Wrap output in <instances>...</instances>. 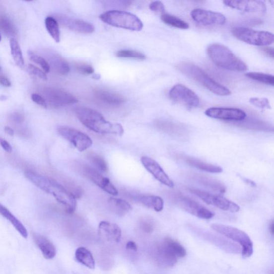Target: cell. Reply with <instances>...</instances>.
<instances>
[{"label":"cell","instance_id":"6da1fadb","mask_svg":"<svg viewBox=\"0 0 274 274\" xmlns=\"http://www.w3.org/2000/svg\"><path fill=\"white\" fill-rule=\"evenodd\" d=\"M26 179L46 193L53 196L58 203L65 206L68 214H72L77 207L76 197L70 190L62 186L57 181L33 172L25 173Z\"/></svg>","mask_w":274,"mask_h":274},{"label":"cell","instance_id":"7a4b0ae2","mask_svg":"<svg viewBox=\"0 0 274 274\" xmlns=\"http://www.w3.org/2000/svg\"><path fill=\"white\" fill-rule=\"evenodd\" d=\"M75 113L82 124L96 133L119 136H122L124 133V129L120 124L107 121L94 109L79 107L75 109Z\"/></svg>","mask_w":274,"mask_h":274},{"label":"cell","instance_id":"3957f363","mask_svg":"<svg viewBox=\"0 0 274 274\" xmlns=\"http://www.w3.org/2000/svg\"><path fill=\"white\" fill-rule=\"evenodd\" d=\"M207 53L212 62L223 69L245 71L248 67L227 47L220 44H213L207 48Z\"/></svg>","mask_w":274,"mask_h":274},{"label":"cell","instance_id":"277c9868","mask_svg":"<svg viewBox=\"0 0 274 274\" xmlns=\"http://www.w3.org/2000/svg\"><path fill=\"white\" fill-rule=\"evenodd\" d=\"M178 69L207 88L209 91L220 96H228L231 92L229 89L210 77L201 68L190 64L183 63L177 66Z\"/></svg>","mask_w":274,"mask_h":274},{"label":"cell","instance_id":"5b68a950","mask_svg":"<svg viewBox=\"0 0 274 274\" xmlns=\"http://www.w3.org/2000/svg\"><path fill=\"white\" fill-rule=\"evenodd\" d=\"M187 255L186 250L175 240L166 238L157 245L155 258L157 263L163 267H170L174 266L178 259Z\"/></svg>","mask_w":274,"mask_h":274},{"label":"cell","instance_id":"8992f818","mask_svg":"<svg viewBox=\"0 0 274 274\" xmlns=\"http://www.w3.org/2000/svg\"><path fill=\"white\" fill-rule=\"evenodd\" d=\"M104 23L126 30L139 31L143 28L141 20L132 13L120 10L107 11L100 16Z\"/></svg>","mask_w":274,"mask_h":274},{"label":"cell","instance_id":"52a82bcc","mask_svg":"<svg viewBox=\"0 0 274 274\" xmlns=\"http://www.w3.org/2000/svg\"><path fill=\"white\" fill-rule=\"evenodd\" d=\"M211 228L225 237L238 243L242 246V254L244 258L250 257L253 253V244L247 234L236 228L221 224H213Z\"/></svg>","mask_w":274,"mask_h":274},{"label":"cell","instance_id":"ba28073f","mask_svg":"<svg viewBox=\"0 0 274 274\" xmlns=\"http://www.w3.org/2000/svg\"><path fill=\"white\" fill-rule=\"evenodd\" d=\"M232 33L238 40L244 43L257 46H267L272 44L273 33L263 31H256L243 27H234Z\"/></svg>","mask_w":274,"mask_h":274},{"label":"cell","instance_id":"9c48e42d","mask_svg":"<svg viewBox=\"0 0 274 274\" xmlns=\"http://www.w3.org/2000/svg\"><path fill=\"white\" fill-rule=\"evenodd\" d=\"M75 168L79 173L91 180L100 188L109 194L117 196L119 192L112 183L110 180L103 176L97 169L85 163L77 162L74 164Z\"/></svg>","mask_w":274,"mask_h":274},{"label":"cell","instance_id":"30bf717a","mask_svg":"<svg viewBox=\"0 0 274 274\" xmlns=\"http://www.w3.org/2000/svg\"><path fill=\"white\" fill-rule=\"evenodd\" d=\"M174 195L175 203L180 208L191 215L205 220H209L214 216L213 212L193 199L180 194H176Z\"/></svg>","mask_w":274,"mask_h":274},{"label":"cell","instance_id":"8fae6325","mask_svg":"<svg viewBox=\"0 0 274 274\" xmlns=\"http://www.w3.org/2000/svg\"><path fill=\"white\" fill-rule=\"evenodd\" d=\"M189 191L192 194L201 198L205 203L213 205L221 210L231 213H236L240 210V207L237 204L222 196L211 194L198 189H190Z\"/></svg>","mask_w":274,"mask_h":274},{"label":"cell","instance_id":"7c38bea8","mask_svg":"<svg viewBox=\"0 0 274 274\" xmlns=\"http://www.w3.org/2000/svg\"><path fill=\"white\" fill-rule=\"evenodd\" d=\"M58 133L80 152L85 151L93 144L90 137L78 130L68 127H61L58 129Z\"/></svg>","mask_w":274,"mask_h":274},{"label":"cell","instance_id":"4fadbf2b","mask_svg":"<svg viewBox=\"0 0 274 274\" xmlns=\"http://www.w3.org/2000/svg\"><path fill=\"white\" fill-rule=\"evenodd\" d=\"M44 98L54 108L64 107L76 104L78 100L69 93L56 88H46L44 91Z\"/></svg>","mask_w":274,"mask_h":274},{"label":"cell","instance_id":"5bb4252c","mask_svg":"<svg viewBox=\"0 0 274 274\" xmlns=\"http://www.w3.org/2000/svg\"><path fill=\"white\" fill-rule=\"evenodd\" d=\"M170 98L189 108H196L200 104L198 95L190 88L182 84H176L169 92Z\"/></svg>","mask_w":274,"mask_h":274},{"label":"cell","instance_id":"9a60e30c","mask_svg":"<svg viewBox=\"0 0 274 274\" xmlns=\"http://www.w3.org/2000/svg\"><path fill=\"white\" fill-rule=\"evenodd\" d=\"M205 113L209 118L225 121H242L247 116L242 109L234 108L212 107Z\"/></svg>","mask_w":274,"mask_h":274},{"label":"cell","instance_id":"2e32d148","mask_svg":"<svg viewBox=\"0 0 274 274\" xmlns=\"http://www.w3.org/2000/svg\"><path fill=\"white\" fill-rule=\"evenodd\" d=\"M191 16L195 22L205 26L221 25L226 22V18L222 13L204 9H194L191 11Z\"/></svg>","mask_w":274,"mask_h":274},{"label":"cell","instance_id":"e0dca14e","mask_svg":"<svg viewBox=\"0 0 274 274\" xmlns=\"http://www.w3.org/2000/svg\"><path fill=\"white\" fill-rule=\"evenodd\" d=\"M141 162L143 167L156 180L169 188H173L174 183L156 161L147 156H142Z\"/></svg>","mask_w":274,"mask_h":274},{"label":"cell","instance_id":"ac0fdd59","mask_svg":"<svg viewBox=\"0 0 274 274\" xmlns=\"http://www.w3.org/2000/svg\"><path fill=\"white\" fill-rule=\"evenodd\" d=\"M58 19L60 24L74 32L81 34H91L95 31L93 25L84 20L65 16H59Z\"/></svg>","mask_w":274,"mask_h":274},{"label":"cell","instance_id":"d6986e66","mask_svg":"<svg viewBox=\"0 0 274 274\" xmlns=\"http://www.w3.org/2000/svg\"><path fill=\"white\" fill-rule=\"evenodd\" d=\"M231 8L248 12L265 13L266 5L263 1H224Z\"/></svg>","mask_w":274,"mask_h":274},{"label":"cell","instance_id":"ffe728a7","mask_svg":"<svg viewBox=\"0 0 274 274\" xmlns=\"http://www.w3.org/2000/svg\"><path fill=\"white\" fill-rule=\"evenodd\" d=\"M45 60L50 65V68L56 72L66 75L70 71V67L68 62L59 54L51 50L43 51Z\"/></svg>","mask_w":274,"mask_h":274},{"label":"cell","instance_id":"44dd1931","mask_svg":"<svg viewBox=\"0 0 274 274\" xmlns=\"http://www.w3.org/2000/svg\"><path fill=\"white\" fill-rule=\"evenodd\" d=\"M99 231L101 236L106 238L108 241L115 243L120 241L122 231L117 224L102 221L99 225Z\"/></svg>","mask_w":274,"mask_h":274},{"label":"cell","instance_id":"7402d4cb","mask_svg":"<svg viewBox=\"0 0 274 274\" xmlns=\"http://www.w3.org/2000/svg\"><path fill=\"white\" fill-rule=\"evenodd\" d=\"M94 94L99 101L109 106H119L126 101L121 95L102 89H97Z\"/></svg>","mask_w":274,"mask_h":274},{"label":"cell","instance_id":"603a6c76","mask_svg":"<svg viewBox=\"0 0 274 274\" xmlns=\"http://www.w3.org/2000/svg\"><path fill=\"white\" fill-rule=\"evenodd\" d=\"M133 200L144 206L151 208L157 212L162 211L164 207V202L159 196L154 195H137L132 196Z\"/></svg>","mask_w":274,"mask_h":274},{"label":"cell","instance_id":"cb8c5ba5","mask_svg":"<svg viewBox=\"0 0 274 274\" xmlns=\"http://www.w3.org/2000/svg\"><path fill=\"white\" fill-rule=\"evenodd\" d=\"M34 242H35L39 250L46 259H52L57 255L56 246L50 241V240L44 236L39 234L33 235Z\"/></svg>","mask_w":274,"mask_h":274},{"label":"cell","instance_id":"d4e9b609","mask_svg":"<svg viewBox=\"0 0 274 274\" xmlns=\"http://www.w3.org/2000/svg\"><path fill=\"white\" fill-rule=\"evenodd\" d=\"M181 159L189 166L193 167L197 169L206 171L210 173H221L223 171L221 167L213 165L207 162L199 160L194 157L188 156H182Z\"/></svg>","mask_w":274,"mask_h":274},{"label":"cell","instance_id":"484cf974","mask_svg":"<svg viewBox=\"0 0 274 274\" xmlns=\"http://www.w3.org/2000/svg\"><path fill=\"white\" fill-rule=\"evenodd\" d=\"M155 125L162 131L175 136H183L186 132V130L183 126L172 122L157 120L155 122Z\"/></svg>","mask_w":274,"mask_h":274},{"label":"cell","instance_id":"4316f807","mask_svg":"<svg viewBox=\"0 0 274 274\" xmlns=\"http://www.w3.org/2000/svg\"><path fill=\"white\" fill-rule=\"evenodd\" d=\"M191 177L195 181L218 193L223 194L225 192L226 188L224 184L212 178L198 174L193 175Z\"/></svg>","mask_w":274,"mask_h":274},{"label":"cell","instance_id":"83f0119b","mask_svg":"<svg viewBox=\"0 0 274 274\" xmlns=\"http://www.w3.org/2000/svg\"><path fill=\"white\" fill-rule=\"evenodd\" d=\"M0 215L8 220L23 238L28 237V232L24 225L1 204H0Z\"/></svg>","mask_w":274,"mask_h":274},{"label":"cell","instance_id":"f1b7e54d","mask_svg":"<svg viewBox=\"0 0 274 274\" xmlns=\"http://www.w3.org/2000/svg\"><path fill=\"white\" fill-rule=\"evenodd\" d=\"M108 203L114 213L119 216H124L132 210V206L121 199L110 198Z\"/></svg>","mask_w":274,"mask_h":274},{"label":"cell","instance_id":"f546056e","mask_svg":"<svg viewBox=\"0 0 274 274\" xmlns=\"http://www.w3.org/2000/svg\"><path fill=\"white\" fill-rule=\"evenodd\" d=\"M77 262L91 270L95 269V260L91 252L84 247L78 248L75 252Z\"/></svg>","mask_w":274,"mask_h":274},{"label":"cell","instance_id":"4dcf8cb0","mask_svg":"<svg viewBox=\"0 0 274 274\" xmlns=\"http://www.w3.org/2000/svg\"><path fill=\"white\" fill-rule=\"evenodd\" d=\"M10 46L11 56L15 63L20 68H23L25 64L23 54L17 41L15 38L10 39Z\"/></svg>","mask_w":274,"mask_h":274},{"label":"cell","instance_id":"1f68e13d","mask_svg":"<svg viewBox=\"0 0 274 274\" xmlns=\"http://www.w3.org/2000/svg\"><path fill=\"white\" fill-rule=\"evenodd\" d=\"M45 25L52 38L59 43L61 40V33L58 20L53 17L48 16L45 19Z\"/></svg>","mask_w":274,"mask_h":274},{"label":"cell","instance_id":"d6a6232c","mask_svg":"<svg viewBox=\"0 0 274 274\" xmlns=\"http://www.w3.org/2000/svg\"><path fill=\"white\" fill-rule=\"evenodd\" d=\"M237 125L251 130H260V131H271L273 130V128L269 124L257 120H248L244 122H241Z\"/></svg>","mask_w":274,"mask_h":274},{"label":"cell","instance_id":"836d02e7","mask_svg":"<svg viewBox=\"0 0 274 274\" xmlns=\"http://www.w3.org/2000/svg\"><path fill=\"white\" fill-rule=\"evenodd\" d=\"M161 19L163 23L177 27V28L183 30L189 28V24L184 20L173 15L167 14V13H163L161 15Z\"/></svg>","mask_w":274,"mask_h":274},{"label":"cell","instance_id":"e575fe53","mask_svg":"<svg viewBox=\"0 0 274 274\" xmlns=\"http://www.w3.org/2000/svg\"><path fill=\"white\" fill-rule=\"evenodd\" d=\"M87 156L88 160L95 169L102 173L107 172L109 169L108 164L101 156L94 153H90Z\"/></svg>","mask_w":274,"mask_h":274},{"label":"cell","instance_id":"d590c367","mask_svg":"<svg viewBox=\"0 0 274 274\" xmlns=\"http://www.w3.org/2000/svg\"><path fill=\"white\" fill-rule=\"evenodd\" d=\"M245 76L251 79L258 81L265 84L274 86V77L273 75L261 72H250Z\"/></svg>","mask_w":274,"mask_h":274},{"label":"cell","instance_id":"8d00e7d4","mask_svg":"<svg viewBox=\"0 0 274 274\" xmlns=\"http://www.w3.org/2000/svg\"><path fill=\"white\" fill-rule=\"evenodd\" d=\"M0 29L9 37L16 36V30L15 27L11 23L10 20L6 17H0Z\"/></svg>","mask_w":274,"mask_h":274},{"label":"cell","instance_id":"74e56055","mask_svg":"<svg viewBox=\"0 0 274 274\" xmlns=\"http://www.w3.org/2000/svg\"><path fill=\"white\" fill-rule=\"evenodd\" d=\"M27 54H28V57L30 60L42 67L45 73L50 72L51 70L50 65L45 58L38 56L32 51H29Z\"/></svg>","mask_w":274,"mask_h":274},{"label":"cell","instance_id":"f35d334b","mask_svg":"<svg viewBox=\"0 0 274 274\" xmlns=\"http://www.w3.org/2000/svg\"><path fill=\"white\" fill-rule=\"evenodd\" d=\"M116 57L121 58H133L143 60L146 59L144 54L136 51L122 50L116 53Z\"/></svg>","mask_w":274,"mask_h":274},{"label":"cell","instance_id":"ab89813d","mask_svg":"<svg viewBox=\"0 0 274 274\" xmlns=\"http://www.w3.org/2000/svg\"><path fill=\"white\" fill-rule=\"evenodd\" d=\"M252 105L255 107L262 109H271L270 101L267 98H252L250 100Z\"/></svg>","mask_w":274,"mask_h":274},{"label":"cell","instance_id":"60d3db41","mask_svg":"<svg viewBox=\"0 0 274 274\" xmlns=\"http://www.w3.org/2000/svg\"><path fill=\"white\" fill-rule=\"evenodd\" d=\"M27 71L33 76H36L41 79L46 80L47 77L46 73L39 68L32 64H29L27 66Z\"/></svg>","mask_w":274,"mask_h":274},{"label":"cell","instance_id":"b9f144b4","mask_svg":"<svg viewBox=\"0 0 274 274\" xmlns=\"http://www.w3.org/2000/svg\"><path fill=\"white\" fill-rule=\"evenodd\" d=\"M75 68L79 73L84 75L92 74L94 72L93 67L84 63L75 64Z\"/></svg>","mask_w":274,"mask_h":274},{"label":"cell","instance_id":"7bdbcfd3","mask_svg":"<svg viewBox=\"0 0 274 274\" xmlns=\"http://www.w3.org/2000/svg\"><path fill=\"white\" fill-rule=\"evenodd\" d=\"M149 9L153 11L163 13H165V7L161 1H156L152 2L149 5Z\"/></svg>","mask_w":274,"mask_h":274},{"label":"cell","instance_id":"ee69618b","mask_svg":"<svg viewBox=\"0 0 274 274\" xmlns=\"http://www.w3.org/2000/svg\"><path fill=\"white\" fill-rule=\"evenodd\" d=\"M31 99L34 102L44 108L48 107L47 102L43 97L37 93H33L31 95Z\"/></svg>","mask_w":274,"mask_h":274},{"label":"cell","instance_id":"f6af8a7d","mask_svg":"<svg viewBox=\"0 0 274 274\" xmlns=\"http://www.w3.org/2000/svg\"><path fill=\"white\" fill-rule=\"evenodd\" d=\"M0 145H1L5 152L9 153L12 152V147L7 141H6L3 139L0 138Z\"/></svg>","mask_w":274,"mask_h":274},{"label":"cell","instance_id":"bcb514c9","mask_svg":"<svg viewBox=\"0 0 274 274\" xmlns=\"http://www.w3.org/2000/svg\"><path fill=\"white\" fill-rule=\"evenodd\" d=\"M141 228L146 232H152L153 230V226L151 222L147 221H143L141 223Z\"/></svg>","mask_w":274,"mask_h":274},{"label":"cell","instance_id":"7dc6e473","mask_svg":"<svg viewBox=\"0 0 274 274\" xmlns=\"http://www.w3.org/2000/svg\"><path fill=\"white\" fill-rule=\"evenodd\" d=\"M0 84L7 87L11 86L10 80L3 74H0Z\"/></svg>","mask_w":274,"mask_h":274},{"label":"cell","instance_id":"c3c4849f","mask_svg":"<svg viewBox=\"0 0 274 274\" xmlns=\"http://www.w3.org/2000/svg\"><path fill=\"white\" fill-rule=\"evenodd\" d=\"M126 248L128 250L134 251L135 252H136L137 250H138V247H137L136 244L133 241H129L127 243L126 245Z\"/></svg>","mask_w":274,"mask_h":274},{"label":"cell","instance_id":"681fc988","mask_svg":"<svg viewBox=\"0 0 274 274\" xmlns=\"http://www.w3.org/2000/svg\"><path fill=\"white\" fill-rule=\"evenodd\" d=\"M263 51L267 56L274 58V49L273 47H265Z\"/></svg>","mask_w":274,"mask_h":274},{"label":"cell","instance_id":"f907efd6","mask_svg":"<svg viewBox=\"0 0 274 274\" xmlns=\"http://www.w3.org/2000/svg\"><path fill=\"white\" fill-rule=\"evenodd\" d=\"M5 132L9 135L10 136H13L14 135V131L10 127H5L4 128Z\"/></svg>","mask_w":274,"mask_h":274},{"label":"cell","instance_id":"816d5d0a","mask_svg":"<svg viewBox=\"0 0 274 274\" xmlns=\"http://www.w3.org/2000/svg\"><path fill=\"white\" fill-rule=\"evenodd\" d=\"M270 230L272 235H274V222L272 221L270 225Z\"/></svg>","mask_w":274,"mask_h":274},{"label":"cell","instance_id":"f5cc1de1","mask_svg":"<svg viewBox=\"0 0 274 274\" xmlns=\"http://www.w3.org/2000/svg\"><path fill=\"white\" fill-rule=\"evenodd\" d=\"M101 78L100 75L99 74H95L93 76V78L95 79H99Z\"/></svg>","mask_w":274,"mask_h":274},{"label":"cell","instance_id":"db71d44e","mask_svg":"<svg viewBox=\"0 0 274 274\" xmlns=\"http://www.w3.org/2000/svg\"><path fill=\"white\" fill-rule=\"evenodd\" d=\"M6 97H5V96L4 95H1L0 96V100H2V101H3L4 100L6 99Z\"/></svg>","mask_w":274,"mask_h":274},{"label":"cell","instance_id":"11a10c76","mask_svg":"<svg viewBox=\"0 0 274 274\" xmlns=\"http://www.w3.org/2000/svg\"><path fill=\"white\" fill-rule=\"evenodd\" d=\"M1 39H2L1 36V34H0V42H1Z\"/></svg>","mask_w":274,"mask_h":274}]
</instances>
